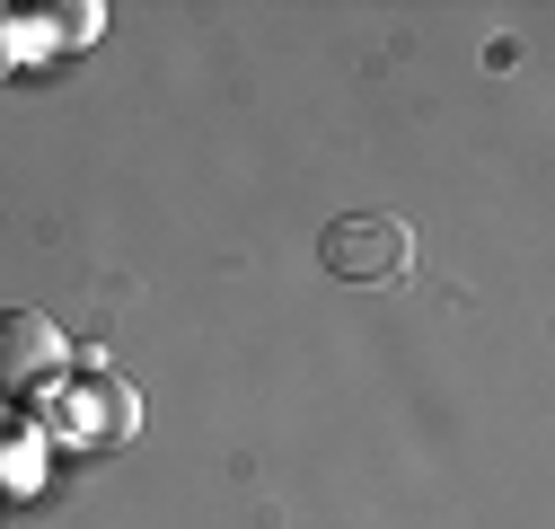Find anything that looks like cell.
<instances>
[{
    "label": "cell",
    "mask_w": 555,
    "mask_h": 529,
    "mask_svg": "<svg viewBox=\"0 0 555 529\" xmlns=\"http://www.w3.org/2000/svg\"><path fill=\"white\" fill-rule=\"evenodd\" d=\"M318 256H326L335 283H397L405 256H414V238H405L397 212H344V221H326Z\"/></svg>",
    "instance_id": "obj_1"
},
{
    "label": "cell",
    "mask_w": 555,
    "mask_h": 529,
    "mask_svg": "<svg viewBox=\"0 0 555 529\" xmlns=\"http://www.w3.org/2000/svg\"><path fill=\"white\" fill-rule=\"evenodd\" d=\"M62 371V326L44 309H0V397H27Z\"/></svg>",
    "instance_id": "obj_2"
},
{
    "label": "cell",
    "mask_w": 555,
    "mask_h": 529,
    "mask_svg": "<svg viewBox=\"0 0 555 529\" xmlns=\"http://www.w3.org/2000/svg\"><path fill=\"white\" fill-rule=\"evenodd\" d=\"M36 18H53V27H44V36H53V44H72V36H80V44H89V36H98V27H106V10H98V0H80V10H36Z\"/></svg>",
    "instance_id": "obj_3"
},
{
    "label": "cell",
    "mask_w": 555,
    "mask_h": 529,
    "mask_svg": "<svg viewBox=\"0 0 555 529\" xmlns=\"http://www.w3.org/2000/svg\"><path fill=\"white\" fill-rule=\"evenodd\" d=\"M10 53H18V44H10V18H0V80H10Z\"/></svg>",
    "instance_id": "obj_4"
}]
</instances>
